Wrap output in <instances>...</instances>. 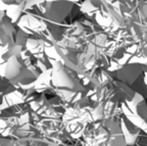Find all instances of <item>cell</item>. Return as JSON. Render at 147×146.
Segmentation results:
<instances>
[{
  "label": "cell",
  "instance_id": "6da1fadb",
  "mask_svg": "<svg viewBox=\"0 0 147 146\" xmlns=\"http://www.w3.org/2000/svg\"><path fill=\"white\" fill-rule=\"evenodd\" d=\"M20 30L27 35H42L48 29V24L37 8V12H27L22 16L18 23Z\"/></svg>",
  "mask_w": 147,
  "mask_h": 146
},
{
  "label": "cell",
  "instance_id": "7a4b0ae2",
  "mask_svg": "<svg viewBox=\"0 0 147 146\" xmlns=\"http://www.w3.org/2000/svg\"><path fill=\"white\" fill-rule=\"evenodd\" d=\"M49 62L52 66V75H51L52 87H54L55 89L76 90V86L79 85V83L78 81H74V78L71 75V71L67 66L62 62H56V60L49 59Z\"/></svg>",
  "mask_w": 147,
  "mask_h": 146
},
{
  "label": "cell",
  "instance_id": "3957f363",
  "mask_svg": "<svg viewBox=\"0 0 147 146\" xmlns=\"http://www.w3.org/2000/svg\"><path fill=\"white\" fill-rule=\"evenodd\" d=\"M121 129H122V134L125 138L126 144L128 146H132L135 143L136 139H137L140 129L134 124H132L125 116L121 121Z\"/></svg>",
  "mask_w": 147,
  "mask_h": 146
},
{
  "label": "cell",
  "instance_id": "277c9868",
  "mask_svg": "<svg viewBox=\"0 0 147 146\" xmlns=\"http://www.w3.org/2000/svg\"><path fill=\"white\" fill-rule=\"evenodd\" d=\"M51 75H52V68L49 69L48 71L41 73L40 76L35 81V88L37 92H43L45 90L49 89L52 86L51 82Z\"/></svg>",
  "mask_w": 147,
  "mask_h": 146
},
{
  "label": "cell",
  "instance_id": "5b68a950",
  "mask_svg": "<svg viewBox=\"0 0 147 146\" xmlns=\"http://www.w3.org/2000/svg\"><path fill=\"white\" fill-rule=\"evenodd\" d=\"M46 2H57V1H64V2H71V3H79L81 0H45Z\"/></svg>",
  "mask_w": 147,
  "mask_h": 146
}]
</instances>
